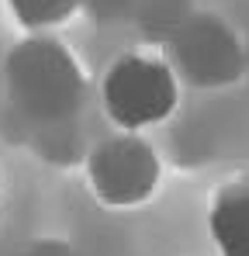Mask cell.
<instances>
[{
	"instance_id": "cell-5",
	"label": "cell",
	"mask_w": 249,
	"mask_h": 256,
	"mask_svg": "<svg viewBox=\"0 0 249 256\" xmlns=\"http://www.w3.org/2000/svg\"><path fill=\"white\" fill-rule=\"evenodd\" d=\"M208 228L222 256H249V180L228 184L214 194Z\"/></svg>"
},
{
	"instance_id": "cell-4",
	"label": "cell",
	"mask_w": 249,
	"mask_h": 256,
	"mask_svg": "<svg viewBox=\"0 0 249 256\" xmlns=\"http://www.w3.org/2000/svg\"><path fill=\"white\" fill-rule=\"evenodd\" d=\"M170 56H173L176 73H184L198 86L236 84L246 70L242 42L214 14H190L170 35Z\"/></svg>"
},
{
	"instance_id": "cell-2",
	"label": "cell",
	"mask_w": 249,
	"mask_h": 256,
	"mask_svg": "<svg viewBox=\"0 0 249 256\" xmlns=\"http://www.w3.org/2000/svg\"><path fill=\"white\" fill-rule=\"evenodd\" d=\"M108 118L124 132L160 125L176 108V73L149 56H124L118 59L100 86Z\"/></svg>"
},
{
	"instance_id": "cell-3",
	"label": "cell",
	"mask_w": 249,
	"mask_h": 256,
	"mask_svg": "<svg viewBox=\"0 0 249 256\" xmlns=\"http://www.w3.org/2000/svg\"><path fill=\"white\" fill-rule=\"evenodd\" d=\"M86 173L97 201H104L108 208H135L149 201L160 184V156L146 138L124 132L94 146Z\"/></svg>"
},
{
	"instance_id": "cell-1",
	"label": "cell",
	"mask_w": 249,
	"mask_h": 256,
	"mask_svg": "<svg viewBox=\"0 0 249 256\" xmlns=\"http://www.w3.org/2000/svg\"><path fill=\"white\" fill-rule=\"evenodd\" d=\"M7 90L14 108L42 128L70 125L83 108L80 62L56 38H28L7 56Z\"/></svg>"
},
{
	"instance_id": "cell-6",
	"label": "cell",
	"mask_w": 249,
	"mask_h": 256,
	"mask_svg": "<svg viewBox=\"0 0 249 256\" xmlns=\"http://www.w3.org/2000/svg\"><path fill=\"white\" fill-rule=\"evenodd\" d=\"M7 4L14 10V18L32 32H45V28L70 21L73 10L80 7V0H7Z\"/></svg>"
}]
</instances>
